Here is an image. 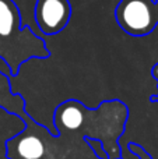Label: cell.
I'll use <instances>...</instances> for the list:
<instances>
[{
	"instance_id": "6da1fadb",
	"label": "cell",
	"mask_w": 158,
	"mask_h": 159,
	"mask_svg": "<svg viewBox=\"0 0 158 159\" xmlns=\"http://www.w3.org/2000/svg\"><path fill=\"white\" fill-rule=\"evenodd\" d=\"M123 113H129V109L118 99L104 102L95 110H90L81 102L70 99L63 102L55 110L53 126L56 127V131L59 134L80 131L81 134H84L83 138L100 140L109 159H120V147L118 144V140L123 134V130L98 126V124H94L91 127V121L102 123Z\"/></svg>"
},
{
	"instance_id": "7a4b0ae2",
	"label": "cell",
	"mask_w": 158,
	"mask_h": 159,
	"mask_svg": "<svg viewBox=\"0 0 158 159\" xmlns=\"http://www.w3.org/2000/svg\"><path fill=\"white\" fill-rule=\"evenodd\" d=\"M45 41L22 25L21 13L14 0H0V59L8 66L11 77L18 74L24 63L32 59H48Z\"/></svg>"
},
{
	"instance_id": "3957f363",
	"label": "cell",
	"mask_w": 158,
	"mask_h": 159,
	"mask_svg": "<svg viewBox=\"0 0 158 159\" xmlns=\"http://www.w3.org/2000/svg\"><path fill=\"white\" fill-rule=\"evenodd\" d=\"M154 0H120L115 8L116 22L128 35L146 36L158 21Z\"/></svg>"
},
{
	"instance_id": "277c9868",
	"label": "cell",
	"mask_w": 158,
	"mask_h": 159,
	"mask_svg": "<svg viewBox=\"0 0 158 159\" xmlns=\"http://www.w3.org/2000/svg\"><path fill=\"white\" fill-rule=\"evenodd\" d=\"M34 18L44 35L55 36L69 24L72 18V4L69 0H36Z\"/></svg>"
},
{
	"instance_id": "5b68a950",
	"label": "cell",
	"mask_w": 158,
	"mask_h": 159,
	"mask_svg": "<svg viewBox=\"0 0 158 159\" xmlns=\"http://www.w3.org/2000/svg\"><path fill=\"white\" fill-rule=\"evenodd\" d=\"M6 155L8 159H44L46 144L38 133L31 131V124L16 137L6 141Z\"/></svg>"
},
{
	"instance_id": "8992f818",
	"label": "cell",
	"mask_w": 158,
	"mask_h": 159,
	"mask_svg": "<svg viewBox=\"0 0 158 159\" xmlns=\"http://www.w3.org/2000/svg\"><path fill=\"white\" fill-rule=\"evenodd\" d=\"M84 143L90 147V149L94 152V155L98 159H109L108 154H106V151L104 149V145L100 140H95V138H84Z\"/></svg>"
}]
</instances>
